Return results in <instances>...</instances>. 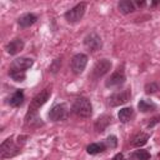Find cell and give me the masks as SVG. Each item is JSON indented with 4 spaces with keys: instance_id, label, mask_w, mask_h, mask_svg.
Wrapping results in <instances>:
<instances>
[{
    "instance_id": "obj_1",
    "label": "cell",
    "mask_w": 160,
    "mask_h": 160,
    "mask_svg": "<svg viewBox=\"0 0 160 160\" xmlns=\"http://www.w3.org/2000/svg\"><path fill=\"white\" fill-rule=\"evenodd\" d=\"M50 95H51V89H50V88H46V89H44L42 91H40L36 96H34V99H32L31 102H30L29 111H28V114H26V121H32V120L36 118L38 110L49 100Z\"/></svg>"
},
{
    "instance_id": "obj_2",
    "label": "cell",
    "mask_w": 160,
    "mask_h": 160,
    "mask_svg": "<svg viewBox=\"0 0 160 160\" xmlns=\"http://www.w3.org/2000/svg\"><path fill=\"white\" fill-rule=\"evenodd\" d=\"M71 111L79 118H89L92 114V106H91L89 99L78 98L71 106Z\"/></svg>"
},
{
    "instance_id": "obj_3",
    "label": "cell",
    "mask_w": 160,
    "mask_h": 160,
    "mask_svg": "<svg viewBox=\"0 0 160 160\" xmlns=\"http://www.w3.org/2000/svg\"><path fill=\"white\" fill-rule=\"evenodd\" d=\"M20 152V146L12 140V138H8L0 145V158L9 159Z\"/></svg>"
},
{
    "instance_id": "obj_4",
    "label": "cell",
    "mask_w": 160,
    "mask_h": 160,
    "mask_svg": "<svg viewBox=\"0 0 160 160\" xmlns=\"http://www.w3.org/2000/svg\"><path fill=\"white\" fill-rule=\"evenodd\" d=\"M85 10H86V4L85 2H80V4L75 5L74 8H71L70 10H68L64 16H65L68 22L74 24V22H78L79 20L82 19V16L85 14Z\"/></svg>"
},
{
    "instance_id": "obj_5",
    "label": "cell",
    "mask_w": 160,
    "mask_h": 160,
    "mask_svg": "<svg viewBox=\"0 0 160 160\" xmlns=\"http://www.w3.org/2000/svg\"><path fill=\"white\" fill-rule=\"evenodd\" d=\"M110 69H111V61L108 60V59H101V60H99L94 65V68L91 70L90 78L94 79V80H96V79L104 76L105 74H108L110 71Z\"/></svg>"
},
{
    "instance_id": "obj_6",
    "label": "cell",
    "mask_w": 160,
    "mask_h": 160,
    "mask_svg": "<svg viewBox=\"0 0 160 160\" xmlns=\"http://www.w3.org/2000/svg\"><path fill=\"white\" fill-rule=\"evenodd\" d=\"M125 82V71H124V66H119L111 75L110 78L105 81L106 88H119Z\"/></svg>"
},
{
    "instance_id": "obj_7",
    "label": "cell",
    "mask_w": 160,
    "mask_h": 160,
    "mask_svg": "<svg viewBox=\"0 0 160 160\" xmlns=\"http://www.w3.org/2000/svg\"><path fill=\"white\" fill-rule=\"evenodd\" d=\"M86 64H88V55L80 52L71 58L70 66H71V70L74 74H81L85 70Z\"/></svg>"
},
{
    "instance_id": "obj_8",
    "label": "cell",
    "mask_w": 160,
    "mask_h": 160,
    "mask_svg": "<svg viewBox=\"0 0 160 160\" xmlns=\"http://www.w3.org/2000/svg\"><path fill=\"white\" fill-rule=\"evenodd\" d=\"M130 96H131V91L129 89H125L122 91H119V92H115L112 94L110 98H109V105L115 108V106H120L125 102H128L130 100Z\"/></svg>"
},
{
    "instance_id": "obj_9",
    "label": "cell",
    "mask_w": 160,
    "mask_h": 160,
    "mask_svg": "<svg viewBox=\"0 0 160 160\" xmlns=\"http://www.w3.org/2000/svg\"><path fill=\"white\" fill-rule=\"evenodd\" d=\"M84 45L90 50V51H98L101 49L102 46V41H101V38L96 34V32H90L85 36L84 39Z\"/></svg>"
},
{
    "instance_id": "obj_10",
    "label": "cell",
    "mask_w": 160,
    "mask_h": 160,
    "mask_svg": "<svg viewBox=\"0 0 160 160\" xmlns=\"http://www.w3.org/2000/svg\"><path fill=\"white\" fill-rule=\"evenodd\" d=\"M49 118L52 121H60L68 118V109L64 104H58L54 105L49 112Z\"/></svg>"
},
{
    "instance_id": "obj_11",
    "label": "cell",
    "mask_w": 160,
    "mask_h": 160,
    "mask_svg": "<svg viewBox=\"0 0 160 160\" xmlns=\"http://www.w3.org/2000/svg\"><path fill=\"white\" fill-rule=\"evenodd\" d=\"M34 64V60L30 59V58H16L15 60H12L11 62V66L10 69H14V70H19V71H26L28 69H30Z\"/></svg>"
},
{
    "instance_id": "obj_12",
    "label": "cell",
    "mask_w": 160,
    "mask_h": 160,
    "mask_svg": "<svg viewBox=\"0 0 160 160\" xmlns=\"http://www.w3.org/2000/svg\"><path fill=\"white\" fill-rule=\"evenodd\" d=\"M22 49H24V41H22L21 39H19V38L11 40V41L6 45V51H8V54H10V55H15V54L20 52Z\"/></svg>"
},
{
    "instance_id": "obj_13",
    "label": "cell",
    "mask_w": 160,
    "mask_h": 160,
    "mask_svg": "<svg viewBox=\"0 0 160 160\" xmlns=\"http://www.w3.org/2000/svg\"><path fill=\"white\" fill-rule=\"evenodd\" d=\"M36 20H38V16H36L35 14L28 12V14L21 15V16L18 19V24H19L21 28H29V26H31L32 24H35Z\"/></svg>"
},
{
    "instance_id": "obj_14",
    "label": "cell",
    "mask_w": 160,
    "mask_h": 160,
    "mask_svg": "<svg viewBox=\"0 0 160 160\" xmlns=\"http://www.w3.org/2000/svg\"><path fill=\"white\" fill-rule=\"evenodd\" d=\"M24 99H25V96H24V91H22V90H16V91L10 96V99H9V104H10L11 106H14V108H18V106L22 105Z\"/></svg>"
},
{
    "instance_id": "obj_15",
    "label": "cell",
    "mask_w": 160,
    "mask_h": 160,
    "mask_svg": "<svg viewBox=\"0 0 160 160\" xmlns=\"http://www.w3.org/2000/svg\"><path fill=\"white\" fill-rule=\"evenodd\" d=\"M110 121H111V116L110 115H101L95 121V129H96V131L98 132H102L108 128V125L110 124Z\"/></svg>"
},
{
    "instance_id": "obj_16",
    "label": "cell",
    "mask_w": 160,
    "mask_h": 160,
    "mask_svg": "<svg viewBox=\"0 0 160 160\" xmlns=\"http://www.w3.org/2000/svg\"><path fill=\"white\" fill-rule=\"evenodd\" d=\"M149 138H150V135H149V134L139 132V134H136V135L132 138V140H131V145H132V146H135V148L144 146V145L148 142Z\"/></svg>"
},
{
    "instance_id": "obj_17",
    "label": "cell",
    "mask_w": 160,
    "mask_h": 160,
    "mask_svg": "<svg viewBox=\"0 0 160 160\" xmlns=\"http://www.w3.org/2000/svg\"><path fill=\"white\" fill-rule=\"evenodd\" d=\"M118 116H119V120L121 122H128L134 116V110H132V108H124L119 111Z\"/></svg>"
},
{
    "instance_id": "obj_18",
    "label": "cell",
    "mask_w": 160,
    "mask_h": 160,
    "mask_svg": "<svg viewBox=\"0 0 160 160\" xmlns=\"http://www.w3.org/2000/svg\"><path fill=\"white\" fill-rule=\"evenodd\" d=\"M119 10L122 12V14H129V12H132L135 10V5L132 1H129V0H122L119 2Z\"/></svg>"
},
{
    "instance_id": "obj_19",
    "label": "cell",
    "mask_w": 160,
    "mask_h": 160,
    "mask_svg": "<svg viewBox=\"0 0 160 160\" xmlns=\"http://www.w3.org/2000/svg\"><path fill=\"white\" fill-rule=\"evenodd\" d=\"M105 150V144L104 142H94V144H90L88 148H86V151L90 154V155H96V154H100Z\"/></svg>"
},
{
    "instance_id": "obj_20",
    "label": "cell",
    "mask_w": 160,
    "mask_h": 160,
    "mask_svg": "<svg viewBox=\"0 0 160 160\" xmlns=\"http://www.w3.org/2000/svg\"><path fill=\"white\" fill-rule=\"evenodd\" d=\"M138 108L140 111L142 112H148V111H152L156 109V105L152 102V101H149V100H140L139 104H138Z\"/></svg>"
},
{
    "instance_id": "obj_21",
    "label": "cell",
    "mask_w": 160,
    "mask_h": 160,
    "mask_svg": "<svg viewBox=\"0 0 160 160\" xmlns=\"http://www.w3.org/2000/svg\"><path fill=\"white\" fill-rule=\"evenodd\" d=\"M9 75H10V78H11L12 80H15V81H24L25 78H26L25 71H19V70H14V69H10Z\"/></svg>"
},
{
    "instance_id": "obj_22",
    "label": "cell",
    "mask_w": 160,
    "mask_h": 160,
    "mask_svg": "<svg viewBox=\"0 0 160 160\" xmlns=\"http://www.w3.org/2000/svg\"><path fill=\"white\" fill-rule=\"evenodd\" d=\"M132 156L136 159V160H150V154L146 151V150H136Z\"/></svg>"
},
{
    "instance_id": "obj_23",
    "label": "cell",
    "mask_w": 160,
    "mask_h": 160,
    "mask_svg": "<svg viewBox=\"0 0 160 160\" xmlns=\"http://www.w3.org/2000/svg\"><path fill=\"white\" fill-rule=\"evenodd\" d=\"M159 89H160V85H159L158 82H149V84L145 85V91H146V94H154V92H156Z\"/></svg>"
},
{
    "instance_id": "obj_24",
    "label": "cell",
    "mask_w": 160,
    "mask_h": 160,
    "mask_svg": "<svg viewBox=\"0 0 160 160\" xmlns=\"http://www.w3.org/2000/svg\"><path fill=\"white\" fill-rule=\"evenodd\" d=\"M106 145H108L109 148H111V149L116 148V145H118V139H116V136L110 135V136L106 139Z\"/></svg>"
},
{
    "instance_id": "obj_25",
    "label": "cell",
    "mask_w": 160,
    "mask_h": 160,
    "mask_svg": "<svg viewBox=\"0 0 160 160\" xmlns=\"http://www.w3.org/2000/svg\"><path fill=\"white\" fill-rule=\"evenodd\" d=\"M60 66H61V60H60V59H56V60L52 62V65H51V68H50V69H51V71H52V72H56V71L59 70V68H60Z\"/></svg>"
},
{
    "instance_id": "obj_26",
    "label": "cell",
    "mask_w": 160,
    "mask_h": 160,
    "mask_svg": "<svg viewBox=\"0 0 160 160\" xmlns=\"http://www.w3.org/2000/svg\"><path fill=\"white\" fill-rule=\"evenodd\" d=\"M158 122H160V116L152 118V119H151V121L148 124V126H149V128H151V126H154V125H155V124H158Z\"/></svg>"
},
{
    "instance_id": "obj_27",
    "label": "cell",
    "mask_w": 160,
    "mask_h": 160,
    "mask_svg": "<svg viewBox=\"0 0 160 160\" xmlns=\"http://www.w3.org/2000/svg\"><path fill=\"white\" fill-rule=\"evenodd\" d=\"M111 160H125L124 159V156H122V154H116Z\"/></svg>"
}]
</instances>
